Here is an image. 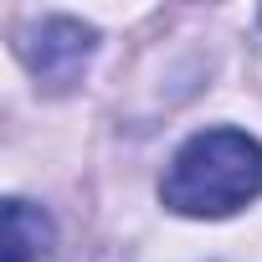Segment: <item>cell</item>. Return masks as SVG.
Listing matches in <instances>:
<instances>
[{"instance_id":"6da1fadb","label":"cell","mask_w":262,"mask_h":262,"mask_svg":"<svg viewBox=\"0 0 262 262\" xmlns=\"http://www.w3.org/2000/svg\"><path fill=\"white\" fill-rule=\"evenodd\" d=\"M257 195H262V144L242 128L190 134L160 180V201L175 216H231Z\"/></svg>"},{"instance_id":"7a4b0ae2","label":"cell","mask_w":262,"mask_h":262,"mask_svg":"<svg viewBox=\"0 0 262 262\" xmlns=\"http://www.w3.org/2000/svg\"><path fill=\"white\" fill-rule=\"evenodd\" d=\"M16 47H21L31 77H36L41 88L62 93V88H72V82L82 77V67H88V57H93V31H88L82 21H72V16H47V21H36V26L26 31V41H16Z\"/></svg>"},{"instance_id":"3957f363","label":"cell","mask_w":262,"mask_h":262,"mask_svg":"<svg viewBox=\"0 0 262 262\" xmlns=\"http://www.w3.org/2000/svg\"><path fill=\"white\" fill-rule=\"evenodd\" d=\"M52 252V216L31 201L6 206V262H41Z\"/></svg>"}]
</instances>
